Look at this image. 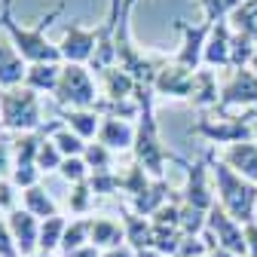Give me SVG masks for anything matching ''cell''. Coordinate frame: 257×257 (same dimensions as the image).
Instances as JSON below:
<instances>
[{
    "label": "cell",
    "mask_w": 257,
    "mask_h": 257,
    "mask_svg": "<svg viewBox=\"0 0 257 257\" xmlns=\"http://www.w3.org/2000/svg\"><path fill=\"white\" fill-rule=\"evenodd\" d=\"M61 13H64V4H58L55 10H49L46 19H40V25L28 28V25L16 22V16H13V0H0V28L7 31V40L16 46V52L28 64H64L58 43H52L46 37L49 22H55Z\"/></svg>",
    "instance_id": "cell-1"
},
{
    "label": "cell",
    "mask_w": 257,
    "mask_h": 257,
    "mask_svg": "<svg viewBox=\"0 0 257 257\" xmlns=\"http://www.w3.org/2000/svg\"><path fill=\"white\" fill-rule=\"evenodd\" d=\"M135 98L141 104L138 110V125H135V163L144 166V172L150 178H163L166 172V163L175 159L163 141H159V128H156V116H153V89L150 86H138Z\"/></svg>",
    "instance_id": "cell-2"
},
{
    "label": "cell",
    "mask_w": 257,
    "mask_h": 257,
    "mask_svg": "<svg viewBox=\"0 0 257 257\" xmlns=\"http://www.w3.org/2000/svg\"><path fill=\"white\" fill-rule=\"evenodd\" d=\"M0 125L7 132H43V104L40 95L28 86L0 89Z\"/></svg>",
    "instance_id": "cell-3"
},
{
    "label": "cell",
    "mask_w": 257,
    "mask_h": 257,
    "mask_svg": "<svg viewBox=\"0 0 257 257\" xmlns=\"http://www.w3.org/2000/svg\"><path fill=\"white\" fill-rule=\"evenodd\" d=\"M61 110H95L101 101V86L89 71V64H61V77L52 92Z\"/></svg>",
    "instance_id": "cell-4"
},
{
    "label": "cell",
    "mask_w": 257,
    "mask_h": 257,
    "mask_svg": "<svg viewBox=\"0 0 257 257\" xmlns=\"http://www.w3.org/2000/svg\"><path fill=\"white\" fill-rule=\"evenodd\" d=\"M214 181H217V193L223 211H227L233 220L239 223H251L254 217V205H257V190L254 184H248L245 178H239L230 166H214Z\"/></svg>",
    "instance_id": "cell-5"
},
{
    "label": "cell",
    "mask_w": 257,
    "mask_h": 257,
    "mask_svg": "<svg viewBox=\"0 0 257 257\" xmlns=\"http://www.w3.org/2000/svg\"><path fill=\"white\" fill-rule=\"evenodd\" d=\"M61 58L68 64H89L95 49H98V28H89L80 22H68L58 40Z\"/></svg>",
    "instance_id": "cell-6"
},
{
    "label": "cell",
    "mask_w": 257,
    "mask_h": 257,
    "mask_svg": "<svg viewBox=\"0 0 257 257\" xmlns=\"http://www.w3.org/2000/svg\"><path fill=\"white\" fill-rule=\"evenodd\" d=\"M193 80H196V71H187L184 64H178L172 58V61H166L163 68H159V74L153 77L150 89H153V95L184 101V98H190V95H193Z\"/></svg>",
    "instance_id": "cell-7"
},
{
    "label": "cell",
    "mask_w": 257,
    "mask_h": 257,
    "mask_svg": "<svg viewBox=\"0 0 257 257\" xmlns=\"http://www.w3.org/2000/svg\"><path fill=\"white\" fill-rule=\"evenodd\" d=\"M196 132L205 135L214 144H239V141L254 138L251 135V122H245V116H220V119L202 116L196 122Z\"/></svg>",
    "instance_id": "cell-8"
},
{
    "label": "cell",
    "mask_w": 257,
    "mask_h": 257,
    "mask_svg": "<svg viewBox=\"0 0 257 257\" xmlns=\"http://www.w3.org/2000/svg\"><path fill=\"white\" fill-rule=\"evenodd\" d=\"M220 107H254L257 104V74L251 68H239L220 86Z\"/></svg>",
    "instance_id": "cell-9"
},
{
    "label": "cell",
    "mask_w": 257,
    "mask_h": 257,
    "mask_svg": "<svg viewBox=\"0 0 257 257\" xmlns=\"http://www.w3.org/2000/svg\"><path fill=\"white\" fill-rule=\"evenodd\" d=\"M233 28L230 22H214L205 40V52H202V64L205 68H230V55H233Z\"/></svg>",
    "instance_id": "cell-10"
},
{
    "label": "cell",
    "mask_w": 257,
    "mask_h": 257,
    "mask_svg": "<svg viewBox=\"0 0 257 257\" xmlns=\"http://www.w3.org/2000/svg\"><path fill=\"white\" fill-rule=\"evenodd\" d=\"M181 34H184V43L175 55L178 64H184L187 71H199L202 64V52H205V40H208V31H211V22H202V25H178Z\"/></svg>",
    "instance_id": "cell-11"
},
{
    "label": "cell",
    "mask_w": 257,
    "mask_h": 257,
    "mask_svg": "<svg viewBox=\"0 0 257 257\" xmlns=\"http://www.w3.org/2000/svg\"><path fill=\"white\" fill-rule=\"evenodd\" d=\"M7 223H10V233H13V239H16L22 257L40 251V220L31 214V211L16 208V211L7 214Z\"/></svg>",
    "instance_id": "cell-12"
},
{
    "label": "cell",
    "mask_w": 257,
    "mask_h": 257,
    "mask_svg": "<svg viewBox=\"0 0 257 257\" xmlns=\"http://www.w3.org/2000/svg\"><path fill=\"white\" fill-rule=\"evenodd\" d=\"M208 227H211V233L217 236L220 248H227V251H233V254H245V251H248L245 230L239 227V220H233L223 208H211V214H208Z\"/></svg>",
    "instance_id": "cell-13"
},
{
    "label": "cell",
    "mask_w": 257,
    "mask_h": 257,
    "mask_svg": "<svg viewBox=\"0 0 257 257\" xmlns=\"http://www.w3.org/2000/svg\"><path fill=\"white\" fill-rule=\"evenodd\" d=\"M98 144H104L110 153H125L135 150V125L122 119V116H104L101 128H98Z\"/></svg>",
    "instance_id": "cell-14"
},
{
    "label": "cell",
    "mask_w": 257,
    "mask_h": 257,
    "mask_svg": "<svg viewBox=\"0 0 257 257\" xmlns=\"http://www.w3.org/2000/svg\"><path fill=\"white\" fill-rule=\"evenodd\" d=\"M220 156H223V166H230L239 178H245L248 184H257V144L254 141L227 144V150Z\"/></svg>",
    "instance_id": "cell-15"
},
{
    "label": "cell",
    "mask_w": 257,
    "mask_h": 257,
    "mask_svg": "<svg viewBox=\"0 0 257 257\" xmlns=\"http://www.w3.org/2000/svg\"><path fill=\"white\" fill-rule=\"evenodd\" d=\"M98 86H101V98L104 101H132L135 98V92H138V83L135 77H128L122 68H107L98 74Z\"/></svg>",
    "instance_id": "cell-16"
},
{
    "label": "cell",
    "mask_w": 257,
    "mask_h": 257,
    "mask_svg": "<svg viewBox=\"0 0 257 257\" xmlns=\"http://www.w3.org/2000/svg\"><path fill=\"white\" fill-rule=\"evenodd\" d=\"M25 74H28V61L16 52L10 40H0V89L22 86Z\"/></svg>",
    "instance_id": "cell-17"
},
{
    "label": "cell",
    "mask_w": 257,
    "mask_h": 257,
    "mask_svg": "<svg viewBox=\"0 0 257 257\" xmlns=\"http://www.w3.org/2000/svg\"><path fill=\"white\" fill-rule=\"evenodd\" d=\"M89 245L101 248V251L125 245L122 220H116V217H92V230H89Z\"/></svg>",
    "instance_id": "cell-18"
},
{
    "label": "cell",
    "mask_w": 257,
    "mask_h": 257,
    "mask_svg": "<svg viewBox=\"0 0 257 257\" xmlns=\"http://www.w3.org/2000/svg\"><path fill=\"white\" fill-rule=\"evenodd\" d=\"M184 205H193L199 211H211V193H208V184H205V163H196L190 166V175H187V190H184Z\"/></svg>",
    "instance_id": "cell-19"
},
{
    "label": "cell",
    "mask_w": 257,
    "mask_h": 257,
    "mask_svg": "<svg viewBox=\"0 0 257 257\" xmlns=\"http://www.w3.org/2000/svg\"><path fill=\"white\" fill-rule=\"evenodd\" d=\"M122 233H125V245L132 248L135 254L153 245V223L147 217L135 214V211H125V217H122Z\"/></svg>",
    "instance_id": "cell-20"
},
{
    "label": "cell",
    "mask_w": 257,
    "mask_h": 257,
    "mask_svg": "<svg viewBox=\"0 0 257 257\" xmlns=\"http://www.w3.org/2000/svg\"><path fill=\"white\" fill-rule=\"evenodd\" d=\"M22 208L31 211L37 220H46V217H55L58 214V202H55V196H52L43 184L22 190Z\"/></svg>",
    "instance_id": "cell-21"
},
{
    "label": "cell",
    "mask_w": 257,
    "mask_h": 257,
    "mask_svg": "<svg viewBox=\"0 0 257 257\" xmlns=\"http://www.w3.org/2000/svg\"><path fill=\"white\" fill-rule=\"evenodd\" d=\"M101 113L98 110H61V122L71 128V132H77L86 144L98 138V128H101Z\"/></svg>",
    "instance_id": "cell-22"
},
{
    "label": "cell",
    "mask_w": 257,
    "mask_h": 257,
    "mask_svg": "<svg viewBox=\"0 0 257 257\" xmlns=\"http://www.w3.org/2000/svg\"><path fill=\"white\" fill-rule=\"evenodd\" d=\"M169 184L163 181V178H153V184L141 193V196H135L132 199V211L135 214H141V217H153L159 208L166 205V199H169Z\"/></svg>",
    "instance_id": "cell-23"
},
{
    "label": "cell",
    "mask_w": 257,
    "mask_h": 257,
    "mask_svg": "<svg viewBox=\"0 0 257 257\" xmlns=\"http://www.w3.org/2000/svg\"><path fill=\"white\" fill-rule=\"evenodd\" d=\"M58 77H61V64H28V74H25V83L28 89H34L37 95L43 92H55L58 86Z\"/></svg>",
    "instance_id": "cell-24"
},
{
    "label": "cell",
    "mask_w": 257,
    "mask_h": 257,
    "mask_svg": "<svg viewBox=\"0 0 257 257\" xmlns=\"http://www.w3.org/2000/svg\"><path fill=\"white\" fill-rule=\"evenodd\" d=\"M190 101H193V104H199V107H211V104L220 101V89H217V77H214V71H202V68L196 71Z\"/></svg>",
    "instance_id": "cell-25"
},
{
    "label": "cell",
    "mask_w": 257,
    "mask_h": 257,
    "mask_svg": "<svg viewBox=\"0 0 257 257\" xmlns=\"http://www.w3.org/2000/svg\"><path fill=\"white\" fill-rule=\"evenodd\" d=\"M49 138L55 141V147L61 150V156H64V159H68V156H83V153H86V141H83L77 132H71V128L64 125L61 119H55V122H52Z\"/></svg>",
    "instance_id": "cell-26"
},
{
    "label": "cell",
    "mask_w": 257,
    "mask_h": 257,
    "mask_svg": "<svg viewBox=\"0 0 257 257\" xmlns=\"http://www.w3.org/2000/svg\"><path fill=\"white\" fill-rule=\"evenodd\" d=\"M40 141H43V132H25V135H16V138L10 141V144H13V159H16V166H37Z\"/></svg>",
    "instance_id": "cell-27"
},
{
    "label": "cell",
    "mask_w": 257,
    "mask_h": 257,
    "mask_svg": "<svg viewBox=\"0 0 257 257\" xmlns=\"http://www.w3.org/2000/svg\"><path fill=\"white\" fill-rule=\"evenodd\" d=\"M230 28H233V34H242L257 43V0H245L239 10H233Z\"/></svg>",
    "instance_id": "cell-28"
},
{
    "label": "cell",
    "mask_w": 257,
    "mask_h": 257,
    "mask_svg": "<svg viewBox=\"0 0 257 257\" xmlns=\"http://www.w3.org/2000/svg\"><path fill=\"white\" fill-rule=\"evenodd\" d=\"M64 227H68V217H61V214L40 220V251H46V254H55V251H61Z\"/></svg>",
    "instance_id": "cell-29"
},
{
    "label": "cell",
    "mask_w": 257,
    "mask_h": 257,
    "mask_svg": "<svg viewBox=\"0 0 257 257\" xmlns=\"http://www.w3.org/2000/svg\"><path fill=\"white\" fill-rule=\"evenodd\" d=\"M89 230H92V217H71L64 227V239H61V254L77 251L83 245H89Z\"/></svg>",
    "instance_id": "cell-30"
},
{
    "label": "cell",
    "mask_w": 257,
    "mask_h": 257,
    "mask_svg": "<svg viewBox=\"0 0 257 257\" xmlns=\"http://www.w3.org/2000/svg\"><path fill=\"white\" fill-rule=\"evenodd\" d=\"M92 202H95V193L89 187V181L83 184H74L71 193H68V208H71V217H86L92 211Z\"/></svg>",
    "instance_id": "cell-31"
},
{
    "label": "cell",
    "mask_w": 257,
    "mask_h": 257,
    "mask_svg": "<svg viewBox=\"0 0 257 257\" xmlns=\"http://www.w3.org/2000/svg\"><path fill=\"white\" fill-rule=\"evenodd\" d=\"M61 163H64L61 150H58V147H55V141L43 132V141H40V150H37V169H40L43 175H49V172H58V169H61Z\"/></svg>",
    "instance_id": "cell-32"
},
{
    "label": "cell",
    "mask_w": 257,
    "mask_h": 257,
    "mask_svg": "<svg viewBox=\"0 0 257 257\" xmlns=\"http://www.w3.org/2000/svg\"><path fill=\"white\" fill-rule=\"evenodd\" d=\"M83 159H86L89 172H110V169H113V153H110L104 144H98V141H89V144H86Z\"/></svg>",
    "instance_id": "cell-33"
},
{
    "label": "cell",
    "mask_w": 257,
    "mask_h": 257,
    "mask_svg": "<svg viewBox=\"0 0 257 257\" xmlns=\"http://www.w3.org/2000/svg\"><path fill=\"white\" fill-rule=\"evenodd\" d=\"M58 175L64 178V181H68L71 187L74 184H83V181H89V166H86V159L83 156H68V159H64V163H61V169H58Z\"/></svg>",
    "instance_id": "cell-34"
},
{
    "label": "cell",
    "mask_w": 257,
    "mask_h": 257,
    "mask_svg": "<svg viewBox=\"0 0 257 257\" xmlns=\"http://www.w3.org/2000/svg\"><path fill=\"white\" fill-rule=\"evenodd\" d=\"M89 187L95 196H110V193H119V172H92L89 175Z\"/></svg>",
    "instance_id": "cell-35"
},
{
    "label": "cell",
    "mask_w": 257,
    "mask_h": 257,
    "mask_svg": "<svg viewBox=\"0 0 257 257\" xmlns=\"http://www.w3.org/2000/svg\"><path fill=\"white\" fill-rule=\"evenodd\" d=\"M205 10V22H223V16H233V10H239L245 0H199Z\"/></svg>",
    "instance_id": "cell-36"
},
{
    "label": "cell",
    "mask_w": 257,
    "mask_h": 257,
    "mask_svg": "<svg viewBox=\"0 0 257 257\" xmlns=\"http://www.w3.org/2000/svg\"><path fill=\"white\" fill-rule=\"evenodd\" d=\"M40 178H43V172H40L37 166H16V169H13V175H10V181H13L19 190L37 187V184H40Z\"/></svg>",
    "instance_id": "cell-37"
},
{
    "label": "cell",
    "mask_w": 257,
    "mask_h": 257,
    "mask_svg": "<svg viewBox=\"0 0 257 257\" xmlns=\"http://www.w3.org/2000/svg\"><path fill=\"white\" fill-rule=\"evenodd\" d=\"M202 227H205L202 211L193 208V205H181V233L184 236H193V233H199Z\"/></svg>",
    "instance_id": "cell-38"
},
{
    "label": "cell",
    "mask_w": 257,
    "mask_h": 257,
    "mask_svg": "<svg viewBox=\"0 0 257 257\" xmlns=\"http://www.w3.org/2000/svg\"><path fill=\"white\" fill-rule=\"evenodd\" d=\"M19 199H22V193L19 187L10 181V178H0V211H16L19 208Z\"/></svg>",
    "instance_id": "cell-39"
},
{
    "label": "cell",
    "mask_w": 257,
    "mask_h": 257,
    "mask_svg": "<svg viewBox=\"0 0 257 257\" xmlns=\"http://www.w3.org/2000/svg\"><path fill=\"white\" fill-rule=\"evenodd\" d=\"M16 169V159H13V144L10 141H0V178H10Z\"/></svg>",
    "instance_id": "cell-40"
},
{
    "label": "cell",
    "mask_w": 257,
    "mask_h": 257,
    "mask_svg": "<svg viewBox=\"0 0 257 257\" xmlns=\"http://www.w3.org/2000/svg\"><path fill=\"white\" fill-rule=\"evenodd\" d=\"M61 257H101V248H95V245H83V248L68 251V254H61Z\"/></svg>",
    "instance_id": "cell-41"
},
{
    "label": "cell",
    "mask_w": 257,
    "mask_h": 257,
    "mask_svg": "<svg viewBox=\"0 0 257 257\" xmlns=\"http://www.w3.org/2000/svg\"><path fill=\"white\" fill-rule=\"evenodd\" d=\"M245 242H248L251 257H257V223H248L245 227Z\"/></svg>",
    "instance_id": "cell-42"
},
{
    "label": "cell",
    "mask_w": 257,
    "mask_h": 257,
    "mask_svg": "<svg viewBox=\"0 0 257 257\" xmlns=\"http://www.w3.org/2000/svg\"><path fill=\"white\" fill-rule=\"evenodd\" d=\"M101 257H138L128 245H119V248H107V251H101Z\"/></svg>",
    "instance_id": "cell-43"
},
{
    "label": "cell",
    "mask_w": 257,
    "mask_h": 257,
    "mask_svg": "<svg viewBox=\"0 0 257 257\" xmlns=\"http://www.w3.org/2000/svg\"><path fill=\"white\" fill-rule=\"evenodd\" d=\"M138 257H166V254H159L156 248H144V251H138Z\"/></svg>",
    "instance_id": "cell-44"
},
{
    "label": "cell",
    "mask_w": 257,
    "mask_h": 257,
    "mask_svg": "<svg viewBox=\"0 0 257 257\" xmlns=\"http://www.w3.org/2000/svg\"><path fill=\"white\" fill-rule=\"evenodd\" d=\"M251 71L257 74V49H254V58H251Z\"/></svg>",
    "instance_id": "cell-45"
},
{
    "label": "cell",
    "mask_w": 257,
    "mask_h": 257,
    "mask_svg": "<svg viewBox=\"0 0 257 257\" xmlns=\"http://www.w3.org/2000/svg\"><path fill=\"white\" fill-rule=\"evenodd\" d=\"M28 257H55V254H46V251H37V254H28Z\"/></svg>",
    "instance_id": "cell-46"
},
{
    "label": "cell",
    "mask_w": 257,
    "mask_h": 257,
    "mask_svg": "<svg viewBox=\"0 0 257 257\" xmlns=\"http://www.w3.org/2000/svg\"><path fill=\"white\" fill-rule=\"evenodd\" d=\"M251 135H254V138H257V119H254V122H251Z\"/></svg>",
    "instance_id": "cell-47"
},
{
    "label": "cell",
    "mask_w": 257,
    "mask_h": 257,
    "mask_svg": "<svg viewBox=\"0 0 257 257\" xmlns=\"http://www.w3.org/2000/svg\"><path fill=\"white\" fill-rule=\"evenodd\" d=\"M251 119H257V104H254V107H251Z\"/></svg>",
    "instance_id": "cell-48"
},
{
    "label": "cell",
    "mask_w": 257,
    "mask_h": 257,
    "mask_svg": "<svg viewBox=\"0 0 257 257\" xmlns=\"http://www.w3.org/2000/svg\"><path fill=\"white\" fill-rule=\"evenodd\" d=\"M0 128H4V125H0Z\"/></svg>",
    "instance_id": "cell-49"
}]
</instances>
